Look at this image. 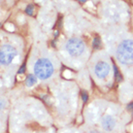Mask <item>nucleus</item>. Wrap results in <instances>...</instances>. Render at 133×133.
Listing matches in <instances>:
<instances>
[{"label": "nucleus", "instance_id": "1", "mask_svg": "<svg viewBox=\"0 0 133 133\" xmlns=\"http://www.w3.org/2000/svg\"><path fill=\"white\" fill-rule=\"evenodd\" d=\"M117 58L122 64H126V65L133 64L132 40H124L119 44L117 50Z\"/></svg>", "mask_w": 133, "mask_h": 133}, {"label": "nucleus", "instance_id": "2", "mask_svg": "<svg viewBox=\"0 0 133 133\" xmlns=\"http://www.w3.org/2000/svg\"><path fill=\"white\" fill-rule=\"evenodd\" d=\"M54 73V66L52 62L47 58L38 59L34 65V74L38 79H49Z\"/></svg>", "mask_w": 133, "mask_h": 133}, {"label": "nucleus", "instance_id": "3", "mask_svg": "<svg viewBox=\"0 0 133 133\" xmlns=\"http://www.w3.org/2000/svg\"><path fill=\"white\" fill-rule=\"evenodd\" d=\"M67 52L72 56H79L84 52L85 49V43L79 38H72L67 41L65 45Z\"/></svg>", "mask_w": 133, "mask_h": 133}, {"label": "nucleus", "instance_id": "4", "mask_svg": "<svg viewBox=\"0 0 133 133\" xmlns=\"http://www.w3.org/2000/svg\"><path fill=\"white\" fill-rule=\"evenodd\" d=\"M17 56V51L10 45H4L0 48V64L9 65Z\"/></svg>", "mask_w": 133, "mask_h": 133}, {"label": "nucleus", "instance_id": "5", "mask_svg": "<svg viewBox=\"0 0 133 133\" xmlns=\"http://www.w3.org/2000/svg\"><path fill=\"white\" fill-rule=\"evenodd\" d=\"M110 72V65L105 61H99L96 63L95 67H94V73L98 78L100 79H104L109 75Z\"/></svg>", "mask_w": 133, "mask_h": 133}, {"label": "nucleus", "instance_id": "6", "mask_svg": "<svg viewBox=\"0 0 133 133\" xmlns=\"http://www.w3.org/2000/svg\"><path fill=\"white\" fill-rule=\"evenodd\" d=\"M101 124H102V127H103L105 130L111 131V130L114 129L116 122H115V119L112 118L111 116H106V117H104L103 119H102Z\"/></svg>", "mask_w": 133, "mask_h": 133}, {"label": "nucleus", "instance_id": "7", "mask_svg": "<svg viewBox=\"0 0 133 133\" xmlns=\"http://www.w3.org/2000/svg\"><path fill=\"white\" fill-rule=\"evenodd\" d=\"M35 84H36V79H35L34 76L29 75L28 77L26 78V85H27V87H32V85H35Z\"/></svg>", "mask_w": 133, "mask_h": 133}, {"label": "nucleus", "instance_id": "8", "mask_svg": "<svg viewBox=\"0 0 133 133\" xmlns=\"http://www.w3.org/2000/svg\"><path fill=\"white\" fill-rule=\"evenodd\" d=\"M114 71H115V76H116V79H117V81H122V75H121V72L118 71V69L117 68V66H115L114 65Z\"/></svg>", "mask_w": 133, "mask_h": 133}, {"label": "nucleus", "instance_id": "9", "mask_svg": "<svg viewBox=\"0 0 133 133\" xmlns=\"http://www.w3.org/2000/svg\"><path fill=\"white\" fill-rule=\"evenodd\" d=\"M25 12H26V14H27V15H29V16L33 15V12H34L33 5H28V6L26 7V9H25Z\"/></svg>", "mask_w": 133, "mask_h": 133}, {"label": "nucleus", "instance_id": "10", "mask_svg": "<svg viewBox=\"0 0 133 133\" xmlns=\"http://www.w3.org/2000/svg\"><path fill=\"white\" fill-rule=\"evenodd\" d=\"M92 45L93 47L95 49H98L100 47V39L98 37H95L93 39V42H92Z\"/></svg>", "mask_w": 133, "mask_h": 133}, {"label": "nucleus", "instance_id": "11", "mask_svg": "<svg viewBox=\"0 0 133 133\" xmlns=\"http://www.w3.org/2000/svg\"><path fill=\"white\" fill-rule=\"evenodd\" d=\"M82 98H83V100H84L85 102H87V101H88L89 96H88V94H87V92H85V91H83V92H82Z\"/></svg>", "mask_w": 133, "mask_h": 133}, {"label": "nucleus", "instance_id": "12", "mask_svg": "<svg viewBox=\"0 0 133 133\" xmlns=\"http://www.w3.org/2000/svg\"><path fill=\"white\" fill-rule=\"evenodd\" d=\"M24 70H25V65L23 64V65H22V67L19 69V74H23V73H24Z\"/></svg>", "mask_w": 133, "mask_h": 133}, {"label": "nucleus", "instance_id": "13", "mask_svg": "<svg viewBox=\"0 0 133 133\" xmlns=\"http://www.w3.org/2000/svg\"><path fill=\"white\" fill-rule=\"evenodd\" d=\"M6 28H7L8 30H14V27H13V25H12V24H10V23H8L7 25H6Z\"/></svg>", "mask_w": 133, "mask_h": 133}, {"label": "nucleus", "instance_id": "14", "mask_svg": "<svg viewBox=\"0 0 133 133\" xmlns=\"http://www.w3.org/2000/svg\"><path fill=\"white\" fill-rule=\"evenodd\" d=\"M127 108H128V110H130V111L132 112V114H133V102L132 103H130L128 106H127Z\"/></svg>", "mask_w": 133, "mask_h": 133}, {"label": "nucleus", "instance_id": "15", "mask_svg": "<svg viewBox=\"0 0 133 133\" xmlns=\"http://www.w3.org/2000/svg\"><path fill=\"white\" fill-rule=\"evenodd\" d=\"M89 133H100V132H98V131H91V132H89Z\"/></svg>", "mask_w": 133, "mask_h": 133}, {"label": "nucleus", "instance_id": "16", "mask_svg": "<svg viewBox=\"0 0 133 133\" xmlns=\"http://www.w3.org/2000/svg\"><path fill=\"white\" fill-rule=\"evenodd\" d=\"M79 1H81V2H87L88 0H79Z\"/></svg>", "mask_w": 133, "mask_h": 133}]
</instances>
